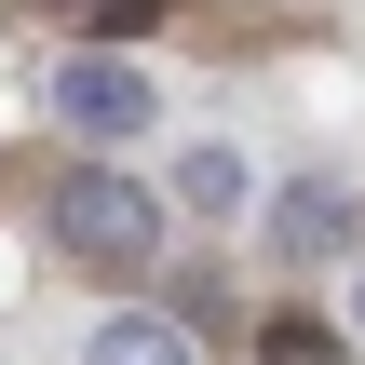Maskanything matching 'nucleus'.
<instances>
[{
  "mask_svg": "<svg viewBox=\"0 0 365 365\" xmlns=\"http://www.w3.org/2000/svg\"><path fill=\"white\" fill-rule=\"evenodd\" d=\"M54 244H68V257H95V271H135V257L163 244V203H149L135 176H108V163H95V176H68V190H54Z\"/></svg>",
  "mask_w": 365,
  "mask_h": 365,
  "instance_id": "nucleus-1",
  "label": "nucleus"
},
{
  "mask_svg": "<svg viewBox=\"0 0 365 365\" xmlns=\"http://www.w3.org/2000/svg\"><path fill=\"white\" fill-rule=\"evenodd\" d=\"M271 244H284L298 271H312V257H352V244H365V203L339 190V176H298V190L271 203Z\"/></svg>",
  "mask_w": 365,
  "mask_h": 365,
  "instance_id": "nucleus-3",
  "label": "nucleus"
},
{
  "mask_svg": "<svg viewBox=\"0 0 365 365\" xmlns=\"http://www.w3.org/2000/svg\"><path fill=\"white\" fill-rule=\"evenodd\" d=\"M54 122L95 135V149H122V135H149V81H135L122 54H68V68H54Z\"/></svg>",
  "mask_w": 365,
  "mask_h": 365,
  "instance_id": "nucleus-2",
  "label": "nucleus"
},
{
  "mask_svg": "<svg viewBox=\"0 0 365 365\" xmlns=\"http://www.w3.org/2000/svg\"><path fill=\"white\" fill-rule=\"evenodd\" d=\"M244 190H257V176H244V149H217V135L176 163V203H190L203 230H217V217H244Z\"/></svg>",
  "mask_w": 365,
  "mask_h": 365,
  "instance_id": "nucleus-4",
  "label": "nucleus"
},
{
  "mask_svg": "<svg viewBox=\"0 0 365 365\" xmlns=\"http://www.w3.org/2000/svg\"><path fill=\"white\" fill-rule=\"evenodd\" d=\"M271 365H339V339L325 325H271Z\"/></svg>",
  "mask_w": 365,
  "mask_h": 365,
  "instance_id": "nucleus-6",
  "label": "nucleus"
},
{
  "mask_svg": "<svg viewBox=\"0 0 365 365\" xmlns=\"http://www.w3.org/2000/svg\"><path fill=\"white\" fill-rule=\"evenodd\" d=\"M352 339H365V284H352Z\"/></svg>",
  "mask_w": 365,
  "mask_h": 365,
  "instance_id": "nucleus-7",
  "label": "nucleus"
},
{
  "mask_svg": "<svg viewBox=\"0 0 365 365\" xmlns=\"http://www.w3.org/2000/svg\"><path fill=\"white\" fill-rule=\"evenodd\" d=\"M95 365H203L163 312H122V325H95Z\"/></svg>",
  "mask_w": 365,
  "mask_h": 365,
  "instance_id": "nucleus-5",
  "label": "nucleus"
}]
</instances>
